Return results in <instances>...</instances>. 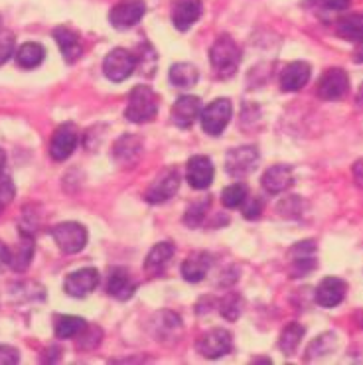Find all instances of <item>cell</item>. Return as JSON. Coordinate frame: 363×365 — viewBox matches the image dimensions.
<instances>
[{"label":"cell","instance_id":"6da1fadb","mask_svg":"<svg viewBox=\"0 0 363 365\" xmlns=\"http://www.w3.org/2000/svg\"><path fill=\"white\" fill-rule=\"evenodd\" d=\"M158 113V97L148 86H136L131 93H128L127 109H125V117L135 125H144L150 123Z\"/></svg>","mask_w":363,"mask_h":365},{"label":"cell","instance_id":"7a4b0ae2","mask_svg":"<svg viewBox=\"0 0 363 365\" xmlns=\"http://www.w3.org/2000/svg\"><path fill=\"white\" fill-rule=\"evenodd\" d=\"M211 66L220 77H231L241 63V50L233 38L220 36L210 50Z\"/></svg>","mask_w":363,"mask_h":365},{"label":"cell","instance_id":"3957f363","mask_svg":"<svg viewBox=\"0 0 363 365\" xmlns=\"http://www.w3.org/2000/svg\"><path fill=\"white\" fill-rule=\"evenodd\" d=\"M51 237L58 243L59 249L68 255L79 253L87 245V230L77 221L58 223L56 227H51Z\"/></svg>","mask_w":363,"mask_h":365},{"label":"cell","instance_id":"277c9868","mask_svg":"<svg viewBox=\"0 0 363 365\" xmlns=\"http://www.w3.org/2000/svg\"><path fill=\"white\" fill-rule=\"evenodd\" d=\"M150 331H153L154 340L160 341V344H166V346H172V344H176L182 338L184 324H182V318L176 312L160 310L150 320Z\"/></svg>","mask_w":363,"mask_h":365},{"label":"cell","instance_id":"5b68a950","mask_svg":"<svg viewBox=\"0 0 363 365\" xmlns=\"http://www.w3.org/2000/svg\"><path fill=\"white\" fill-rule=\"evenodd\" d=\"M136 58L135 53H131L125 48H115L107 53V58L103 61V73L109 81L121 83L135 73Z\"/></svg>","mask_w":363,"mask_h":365},{"label":"cell","instance_id":"8992f818","mask_svg":"<svg viewBox=\"0 0 363 365\" xmlns=\"http://www.w3.org/2000/svg\"><path fill=\"white\" fill-rule=\"evenodd\" d=\"M231 115H233V107H231V101L229 99H215L213 103H210L205 109L202 110L200 119H202V128L211 136L221 135L225 127L231 120Z\"/></svg>","mask_w":363,"mask_h":365},{"label":"cell","instance_id":"52a82bcc","mask_svg":"<svg viewBox=\"0 0 363 365\" xmlns=\"http://www.w3.org/2000/svg\"><path fill=\"white\" fill-rule=\"evenodd\" d=\"M257 162L259 150L255 146H237L231 148L225 156V170L233 178H243L257 168Z\"/></svg>","mask_w":363,"mask_h":365},{"label":"cell","instance_id":"ba28073f","mask_svg":"<svg viewBox=\"0 0 363 365\" xmlns=\"http://www.w3.org/2000/svg\"><path fill=\"white\" fill-rule=\"evenodd\" d=\"M198 351L208 359H218V357L227 356L233 349V338L231 331L225 328H213V330L205 331L202 338L198 340Z\"/></svg>","mask_w":363,"mask_h":365},{"label":"cell","instance_id":"9c48e42d","mask_svg":"<svg viewBox=\"0 0 363 365\" xmlns=\"http://www.w3.org/2000/svg\"><path fill=\"white\" fill-rule=\"evenodd\" d=\"M146 14V4L144 0H121L109 12L111 26L117 30H128L136 26Z\"/></svg>","mask_w":363,"mask_h":365},{"label":"cell","instance_id":"30bf717a","mask_svg":"<svg viewBox=\"0 0 363 365\" xmlns=\"http://www.w3.org/2000/svg\"><path fill=\"white\" fill-rule=\"evenodd\" d=\"M79 143V133L73 123H63L56 128V133L51 136L50 143V154L53 160H68L69 156L73 154Z\"/></svg>","mask_w":363,"mask_h":365},{"label":"cell","instance_id":"8fae6325","mask_svg":"<svg viewBox=\"0 0 363 365\" xmlns=\"http://www.w3.org/2000/svg\"><path fill=\"white\" fill-rule=\"evenodd\" d=\"M347 89H349V77L346 71L339 68H332L320 77L316 93L324 101H336L347 93Z\"/></svg>","mask_w":363,"mask_h":365},{"label":"cell","instance_id":"7c38bea8","mask_svg":"<svg viewBox=\"0 0 363 365\" xmlns=\"http://www.w3.org/2000/svg\"><path fill=\"white\" fill-rule=\"evenodd\" d=\"M178 187H180V172L178 168H166L154 180L153 186L146 190L144 197L148 204H164L172 195H176Z\"/></svg>","mask_w":363,"mask_h":365},{"label":"cell","instance_id":"4fadbf2b","mask_svg":"<svg viewBox=\"0 0 363 365\" xmlns=\"http://www.w3.org/2000/svg\"><path fill=\"white\" fill-rule=\"evenodd\" d=\"M288 255H290V272H292V277H308L318 267L316 243L314 241L296 243Z\"/></svg>","mask_w":363,"mask_h":365},{"label":"cell","instance_id":"5bb4252c","mask_svg":"<svg viewBox=\"0 0 363 365\" xmlns=\"http://www.w3.org/2000/svg\"><path fill=\"white\" fill-rule=\"evenodd\" d=\"M97 284H99V271L93 267H87V269H79L68 274V279L63 282V290L69 297L83 298L91 294L97 289Z\"/></svg>","mask_w":363,"mask_h":365},{"label":"cell","instance_id":"9a60e30c","mask_svg":"<svg viewBox=\"0 0 363 365\" xmlns=\"http://www.w3.org/2000/svg\"><path fill=\"white\" fill-rule=\"evenodd\" d=\"M202 115V101L195 95H182L172 107V120L180 128H190Z\"/></svg>","mask_w":363,"mask_h":365},{"label":"cell","instance_id":"2e32d148","mask_svg":"<svg viewBox=\"0 0 363 365\" xmlns=\"http://www.w3.org/2000/svg\"><path fill=\"white\" fill-rule=\"evenodd\" d=\"M346 280L338 279V277H326L318 284V289L314 292V298H316V302L322 308H334V306H338L346 298Z\"/></svg>","mask_w":363,"mask_h":365},{"label":"cell","instance_id":"e0dca14e","mask_svg":"<svg viewBox=\"0 0 363 365\" xmlns=\"http://www.w3.org/2000/svg\"><path fill=\"white\" fill-rule=\"evenodd\" d=\"M202 16V0H174L172 4V24L176 30L186 32Z\"/></svg>","mask_w":363,"mask_h":365},{"label":"cell","instance_id":"ac0fdd59","mask_svg":"<svg viewBox=\"0 0 363 365\" xmlns=\"http://www.w3.org/2000/svg\"><path fill=\"white\" fill-rule=\"evenodd\" d=\"M213 164L208 156L203 154H198V156H192L190 162H188V184L194 187V190H205V187L211 186L213 182Z\"/></svg>","mask_w":363,"mask_h":365},{"label":"cell","instance_id":"d6986e66","mask_svg":"<svg viewBox=\"0 0 363 365\" xmlns=\"http://www.w3.org/2000/svg\"><path fill=\"white\" fill-rule=\"evenodd\" d=\"M261 184L269 194H282V192H287L288 187L295 184L292 168L287 166V164H277V166H272V168H269L262 174Z\"/></svg>","mask_w":363,"mask_h":365},{"label":"cell","instance_id":"ffe728a7","mask_svg":"<svg viewBox=\"0 0 363 365\" xmlns=\"http://www.w3.org/2000/svg\"><path fill=\"white\" fill-rule=\"evenodd\" d=\"M53 40L58 42L61 56H63V60L68 61V63H76L83 56V46H81L79 36L73 30L66 28V26H58L53 30Z\"/></svg>","mask_w":363,"mask_h":365},{"label":"cell","instance_id":"44dd1931","mask_svg":"<svg viewBox=\"0 0 363 365\" xmlns=\"http://www.w3.org/2000/svg\"><path fill=\"white\" fill-rule=\"evenodd\" d=\"M310 76H312V69L306 61H292V63H288L280 76V87H282V91H288V93L298 91L308 83Z\"/></svg>","mask_w":363,"mask_h":365},{"label":"cell","instance_id":"7402d4cb","mask_svg":"<svg viewBox=\"0 0 363 365\" xmlns=\"http://www.w3.org/2000/svg\"><path fill=\"white\" fill-rule=\"evenodd\" d=\"M136 280L131 277L127 269H113L107 280V292L117 300H128L135 294Z\"/></svg>","mask_w":363,"mask_h":365},{"label":"cell","instance_id":"603a6c76","mask_svg":"<svg viewBox=\"0 0 363 365\" xmlns=\"http://www.w3.org/2000/svg\"><path fill=\"white\" fill-rule=\"evenodd\" d=\"M140 154H143V140L133 135L121 136L115 143V148H113V158L123 166L135 164L140 158Z\"/></svg>","mask_w":363,"mask_h":365},{"label":"cell","instance_id":"cb8c5ba5","mask_svg":"<svg viewBox=\"0 0 363 365\" xmlns=\"http://www.w3.org/2000/svg\"><path fill=\"white\" fill-rule=\"evenodd\" d=\"M211 267V255L208 251H194L192 255L182 263V277L188 282H200L205 279V274Z\"/></svg>","mask_w":363,"mask_h":365},{"label":"cell","instance_id":"d4e9b609","mask_svg":"<svg viewBox=\"0 0 363 365\" xmlns=\"http://www.w3.org/2000/svg\"><path fill=\"white\" fill-rule=\"evenodd\" d=\"M34 257V237L30 233H22L20 231V243L16 249L12 251V259H10V269L16 272L26 271Z\"/></svg>","mask_w":363,"mask_h":365},{"label":"cell","instance_id":"484cf974","mask_svg":"<svg viewBox=\"0 0 363 365\" xmlns=\"http://www.w3.org/2000/svg\"><path fill=\"white\" fill-rule=\"evenodd\" d=\"M176 247L172 245L170 241H162L158 245L153 247V251L148 253L146 261H144V271L150 274H158L164 271V267L170 263V259L174 255Z\"/></svg>","mask_w":363,"mask_h":365},{"label":"cell","instance_id":"4316f807","mask_svg":"<svg viewBox=\"0 0 363 365\" xmlns=\"http://www.w3.org/2000/svg\"><path fill=\"white\" fill-rule=\"evenodd\" d=\"M85 328H87V322L81 316L59 314L56 316V322H53V331H56V338H59V340L77 338Z\"/></svg>","mask_w":363,"mask_h":365},{"label":"cell","instance_id":"83f0119b","mask_svg":"<svg viewBox=\"0 0 363 365\" xmlns=\"http://www.w3.org/2000/svg\"><path fill=\"white\" fill-rule=\"evenodd\" d=\"M46 60V50L42 43L26 42L16 51V63L22 69H34Z\"/></svg>","mask_w":363,"mask_h":365},{"label":"cell","instance_id":"f1b7e54d","mask_svg":"<svg viewBox=\"0 0 363 365\" xmlns=\"http://www.w3.org/2000/svg\"><path fill=\"white\" fill-rule=\"evenodd\" d=\"M198 69L192 63H186V61H180V63H174L170 68V81L172 86L180 87V89H188V87H194L198 83Z\"/></svg>","mask_w":363,"mask_h":365},{"label":"cell","instance_id":"f546056e","mask_svg":"<svg viewBox=\"0 0 363 365\" xmlns=\"http://www.w3.org/2000/svg\"><path fill=\"white\" fill-rule=\"evenodd\" d=\"M338 36L347 42H362L363 40V12H354L342 18L338 24Z\"/></svg>","mask_w":363,"mask_h":365},{"label":"cell","instance_id":"4dcf8cb0","mask_svg":"<svg viewBox=\"0 0 363 365\" xmlns=\"http://www.w3.org/2000/svg\"><path fill=\"white\" fill-rule=\"evenodd\" d=\"M302 336H305V328H302L300 324H288L279 338V348L282 349V354H285V356H292L296 351V348L300 346Z\"/></svg>","mask_w":363,"mask_h":365},{"label":"cell","instance_id":"1f68e13d","mask_svg":"<svg viewBox=\"0 0 363 365\" xmlns=\"http://www.w3.org/2000/svg\"><path fill=\"white\" fill-rule=\"evenodd\" d=\"M336 348V336L334 334H322L320 338L316 340L306 348V359H316V357L328 356L332 349Z\"/></svg>","mask_w":363,"mask_h":365},{"label":"cell","instance_id":"d6a6232c","mask_svg":"<svg viewBox=\"0 0 363 365\" xmlns=\"http://www.w3.org/2000/svg\"><path fill=\"white\" fill-rule=\"evenodd\" d=\"M247 202V187L243 184H231L221 192V204L227 210H235Z\"/></svg>","mask_w":363,"mask_h":365},{"label":"cell","instance_id":"836d02e7","mask_svg":"<svg viewBox=\"0 0 363 365\" xmlns=\"http://www.w3.org/2000/svg\"><path fill=\"white\" fill-rule=\"evenodd\" d=\"M210 204H211V200H210V195H208V197H203V200H200V202H194V204L188 207L186 215H184V223H186L188 227L195 230V227H200V225H202L203 220H205V212H208Z\"/></svg>","mask_w":363,"mask_h":365},{"label":"cell","instance_id":"e575fe53","mask_svg":"<svg viewBox=\"0 0 363 365\" xmlns=\"http://www.w3.org/2000/svg\"><path fill=\"white\" fill-rule=\"evenodd\" d=\"M220 312L225 320L235 322L237 318L241 316V312H243V298L239 297L237 292H229L227 297L221 300Z\"/></svg>","mask_w":363,"mask_h":365},{"label":"cell","instance_id":"d590c367","mask_svg":"<svg viewBox=\"0 0 363 365\" xmlns=\"http://www.w3.org/2000/svg\"><path fill=\"white\" fill-rule=\"evenodd\" d=\"M305 202L302 197L298 195H288L287 200H282L279 204V213L282 217H288V220H296L305 213Z\"/></svg>","mask_w":363,"mask_h":365},{"label":"cell","instance_id":"8d00e7d4","mask_svg":"<svg viewBox=\"0 0 363 365\" xmlns=\"http://www.w3.org/2000/svg\"><path fill=\"white\" fill-rule=\"evenodd\" d=\"M14 195H16V187L12 178L0 172V212L14 200Z\"/></svg>","mask_w":363,"mask_h":365},{"label":"cell","instance_id":"74e56055","mask_svg":"<svg viewBox=\"0 0 363 365\" xmlns=\"http://www.w3.org/2000/svg\"><path fill=\"white\" fill-rule=\"evenodd\" d=\"M103 331L101 328H97V326H87L77 338H79V348L83 349H91L95 346H99V341H101Z\"/></svg>","mask_w":363,"mask_h":365},{"label":"cell","instance_id":"f35d334b","mask_svg":"<svg viewBox=\"0 0 363 365\" xmlns=\"http://www.w3.org/2000/svg\"><path fill=\"white\" fill-rule=\"evenodd\" d=\"M14 48H16V40H14V34L12 32H0V66L6 63V61L12 58L14 53Z\"/></svg>","mask_w":363,"mask_h":365},{"label":"cell","instance_id":"ab89813d","mask_svg":"<svg viewBox=\"0 0 363 365\" xmlns=\"http://www.w3.org/2000/svg\"><path fill=\"white\" fill-rule=\"evenodd\" d=\"M20 361V354L12 346H0V365H14Z\"/></svg>","mask_w":363,"mask_h":365},{"label":"cell","instance_id":"60d3db41","mask_svg":"<svg viewBox=\"0 0 363 365\" xmlns=\"http://www.w3.org/2000/svg\"><path fill=\"white\" fill-rule=\"evenodd\" d=\"M262 212V202L259 197H253V200H249L247 204H243V215H245L247 220H257Z\"/></svg>","mask_w":363,"mask_h":365},{"label":"cell","instance_id":"b9f144b4","mask_svg":"<svg viewBox=\"0 0 363 365\" xmlns=\"http://www.w3.org/2000/svg\"><path fill=\"white\" fill-rule=\"evenodd\" d=\"M10 259H12V251L0 241V272L4 271V269H9Z\"/></svg>","mask_w":363,"mask_h":365},{"label":"cell","instance_id":"7bdbcfd3","mask_svg":"<svg viewBox=\"0 0 363 365\" xmlns=\"http://www.w3.org/2000/svg\"><path fill=\"white\" fill-rule=\"evenodd\" d=\"M352 0H320V4L328 10H346Z\"/></svg>","mask_w":363,"mask_h":365},{"label":"cell","instance_id":"ee69618b","mask_svg":"<svg viewBox=\"0 0 363 365\" xmlns=\"http://www.w3.org/2000/svg\"><path fill=\"white\" fill-rule=\"evenodd\" d=\"M354 178H355V184H357L359 187H363V158L354 164Z\"/></svg>","mask_w":363,"mask_h":365},{"label":"cell","instance_id":"f6af8a7d","mask_svg":"<svg viewBox=\"0 0 363 365\" xmlns=\"http://www.w3.org/2000/svg\"><path fill=\"white\" fill-rule=\"evenodd\" d=\"M354 60L357 61V63H363V40L359 42V46H357V50H355Z\"/></svg>","mask_w":363,"mask_h":365},{"label":"cell","instance_id":"bcb514c9","mask_svg":"<svg viewBox=\"0 0 363 365\" xmlns=\"http://www.w3.org/2000/svg\"><path fill=\"white\" fill-rule=\"evenodd\" d=\"M355 103H357V107H359V109H363V83H362V87H359V91H357Z\"/></svg>","mask_w":363,"mask_h":365},{"label":"cell","instance_id":"7dc6e473","mask_svg":"<svg viewBox=\"0 0 363 365\" xmlns=\"http://www.w3.org/2000/svg\"><path fill=\"white\" fill-rule=\"evenodd\" d=\"M4 164H6V153L0 148V172L4 170Z\"/></svg>","mask_w":363,"mask_h":365},{"label":"cell","instance_id":"c3c4849f","mask_svg":"<svg viewBox=\"0 0 363 365\" xmlns=\"http://www.w3.org/2000/svg\"><path fill=\"white\" fill-rule=\"evenodd\" d=\"M359 324H362V328H363V314L359 316Z\"/></svg>","mask_w":363,"mask_h":365}]
</instances>
